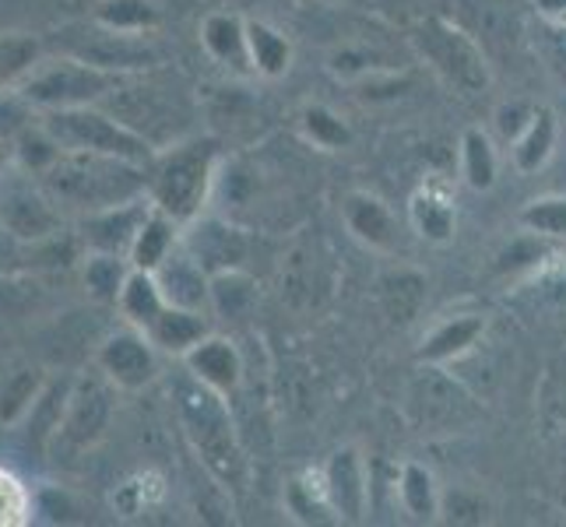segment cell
<instances>
[{
  "label": "cell",
  "instance_id": "34",
  "mask_svg": "<svg viewBox=\"0 0 566 527\" xmlns=\"http://www.w3.org/2000/svg\"><path fill=\"white\" fill-rule=\"evenodd\" d=\"M258 303V282L243 267L211 275V309L226 320H247Z\"/></svg>",
  "mask_w": 566,
  "mask_h": 527
},
{
  "label": "cell",
  "instance_id": "9",
  "mask_svg": "<svg viewBox=\"0 0 566 527\" xmlns=\"http://www.w3.org/2000/svg\"><path fill=\"white\" fill-rule=\"evenodd\" d=\"M335 292V261L317 236H300L282 261V299L296 314L321 309Z\"/></svg>",
  "mask_w": 566,
  "mask_h": 527
},
{
  "label": "cell",
  "instance_id": "41",
  "mask_svg": "<svg viewBox=\"0 0 566 527\" xmlns=\"http://www.w3.org/2000/svg\"><path fill=\"white\" fill-rule=\"evenodd\" d=\"M61 145L53 141V134L46 127H25L22 134L14 138V155L32 176H39L43 169H50L56 159H61Z\"/></svg>",
  "mask_w": 566,
  "mask_h": 527
},
{
  "label": "cell",
  "instance_id": "8",
  "mask_svg": "<svg viewBox=\"0 0 566 527\" xmlns=\"http://www.w3.org/2000/svg\"><path fill=\"white\" fill-rule=\"evenodd\" d=\"M408 415L429 433H454L479 415V404L447 366L419 362V373L408 383Z\"/></svg>",
  "mask_w": 566,
  "mask_h": 527
},
{
  "label": "cell",
  "instance_id": "18",
  "mask_svg": "<svg viewBox=\"0 0 566 527\" xmlns=\"http://www.w3.org/2000/svg\"><path fill=\"white\" fill-rule=\"evenodd\" d=\"M374 296H377L380 314L395 327H405L422 314L426 296H429V278L412 264H395L377 275Z\"/></svg>",
  "mask_w": 566,
  "mask_h": 527
},
{
  "label": "cell",
  "instance_id": "26",
  "mask_svg": "<svg viewBox=\"0 0 566 527\" xmlns=\"http://www.w3.org/2000/svg\"><path fill=\"white\" fill-rule=\"evenodd\" d=\"M559 141V124H556V113L549 106H538L532 124L517 134V141H511V155H514V166L517 172H538L545 162L553 159Z\"/></svg>",
  "mask_w": 566,
  "mask_h": 527
},
{
  "label": "cell",
  "instance_id": "46",
  "mask_svg": "<svg viewBox=\"0 0 566 527\" xmlns=\"http://www.w3.org/2000/svg\"><path fill=\"white\" fill-rule=\"evenodd\" d=\"M542 61L549 67V74L559 85H566V29L563 25H549L545 22L542 32Z\"/></svg>",
  "mask_w": 566,
  "mask_h": 527
},
{
  "label": "cell",
  "instance_id": "3",
  "mask_svg": "<svg viewBox=\"0 0 566 527\" xmlns=\"http://www.w3.org/2000/svg\"><path fill=\"white\" fill-rule=\"evenodd\" d=\"M177 408H180V422L187 429L193 451H198L205 464V472L211 478H219L222 485H240L247 472V457H243L237 429H232L226 398L190 377L177 387Z\"/></svg>",
  "mask_w": 566,
  "mask_h": 527
},
{
  "label": "cell",
  "instance_id": "14",
  "mask_svg": "<svg viewBox=\"0 0 566 527\" xmlns=\"http://www.w3.org/2000/svg\"><path fill=\"white\" fill-rule=\"evenodd\" d=\"M321 472L327 485V499L338 514V524H359L366 517V503H369V478H366L363 454L356 446H338Z\"/></svg>",
  "mask_w": 566,
  "mask_h": 527
},
{
  "label": "cell",
  "instance_id": "12",
  "mask_svg": "<svg viewBox=\"0 0 566 527\" xmlns=\"http://www.w3.org/2000/svg\"><path fill=\"white\" fill-rule=\"evenodd\" d=\"M113 415V387L109 377H82L74 380L71 398H67V412H64V425L56 440L64 436L67 446L82 451V446H92L106 433Z\"/></svg>",
  "mask_w": 566,
  "mask_h": 527
},
{
  "label": "cell",
  "instance_id": "39",
  "mask_svg": "<svg viewBox=\"0 0 566 527\" xmlns=\"http://www.w3.org/2000/svg\"><path fill=\"white\" fill-rule=\"evenodd\" d=\"M39 390H43V373H39V369H18V373L0 387V422L11 425L18 419H25L32 401L39 398Z\"/></svg>",
  "mask_w": 566,
  "mask_h": 527
},
{
  "label": "cell",
  "instance_id": "32",
  "mask_svg": "<svg viewBox=\"0 0 566 527\" xmlns=\"http://www.w3.org/2000/svg\"><path fill=\"white\" fill-rule=\"evenodd\" d=\"M395 489L401 499V510L412 520H440V489H437V478L429 467H422L416 461L401 464Z\"/></svg>",
  "mask_w": 566,
  "mask_h": 527
},
{
  "label": "cell",
  "instance_id": "23",
  "mask_svg": "<svg viewBox=\"0 0 566 527\" xmlns=\"http://www.w3.org/2000/svg\"><path fill=\"white\" fill-rule=\"evenodd\" d=\"M145 335L151 338V345L159 351H169V356H187V351L198 345L201 338H208V317L205 309H184V306H166V314L155 320Z\"/></svg>",
  "mask_w": 566,
  "mask_h": 527
},
{
  "label": "cell",
  "instance_id": "51",
  "mask_svg": "<svg viewBox=\"0 0 566 527\" xmlns=\"http://www.w3.org/2000/svg\"><path fill=\"white\" fill-rule=\"evenodd\" d=\"M282 4H296V0H282Z\"/></svg>",
  "mask_w": 566,
  "mask_h": 527
},
{
  "label": "cell",
  "instance_id": "4",
  "mask_svg": "<svg viewBox=\"0 0 566 527\" xmlns=\"http://www.w3.org/2000/svg\"><path fill=\"white\" fill-rule=\"evenodd\" d=\"M412 46L419 61L433 71L443 85L461 95H479L493 85V71L482 46L461 25L447 22L440 14H429L412 29Z\"/></svg>",
  "mask_w": 566,
  "mask_h": 527
},
{
  "label": "cell",
  "instance_id": "47",
  "mask_svg": "<svg viewBox=\"0 0 566 527\" xmlns=\"http://www.w3.org/2000/svg\"><path fill=\"white\" fill-rule=\"evenodd\" d=\"M32 261V250L25 240H18L11 229L0 225V275H11V271L25 267Z\"/></svg>",
  "mask_w": 566,
  "mask_h": 527
},
{
  "label": "cell",
  "instance_id": "38",
  "mask_svg": "<svg viewBox=\"0 0 566 527\" xmlns=\"http://www.w3.org/2000/svg\"><path fill=\"white\" fill-rule=\"evenodd\" d=\"M490 517H493V503L485 499L479 489H468V485H454V489L440 493V520L443 524L479 527V524H490Z\"/></svg>",
  "mask_w": 566,
  "mask_h": 527
},
{
  "label": "cell",
  "instance_id": "44",
  "mask_svg": "<svg viewBox=\"0 0 566 527\" xmlns=\"http://www.w3.org/2000/svg\"><path fill=\"white\" fill-rule=\"evenodd\" d=\"M32 124V106L25 103L22 92H4L0 88V138H18Z\"/></svg>",
  "mask_w": 566,
  "mask_h": 527
},
{
  "label": "cell",
  "instance_id": "45",
  "mask_svg": "<svg viewBox=\"0 0 566 527\" xmlns=\"http://www.w3.org/2000/svg\"><path fill=\"white\" fill-rule=\"evenodd\" d=\"M535 109H538V106H532V103H521V99L496 106L493 120H496V130H500V138H503V141H517V134H521L524 127L532 124Z\"/></svg>",
  "mask_w": 566,
  "mask_h": 527
},
{
  "label": "cell",
  "instance_id": "13",
  "mask_svg": "<svg viewBox=\"0 0 566 527\" xmlns=\"http://www.w3.org/2000/svg\"><path fill=\"white\" fill-rule=\"evenodd\" d=\"M187 253L198 261L208 275H222V271H237L247 264L250 243L243 236V229H237L226 219H193L187 232Z\"/></svg>",
  "mask_w": 566,
  "mask_h": 527
},
{
  "label": "cell",
  "instance_id": "1",
  "mask_svg": "<svg viewBox=\"0 0 566 527\" xmlns=\"http://www.w3.org/2000/svg\"><path fill=\"white\" fill-rule=\"evenodd\" d=\"M39 180L56 204L77 208L85 214L148 198V166L99 151H61V159L39 172Z\"/></svg>",
  "mask_w": 566,
  "mask_h": 527
},
{
  "label": "cell",
  "instance_id": "49",
  "mask_svg": "<svg viewBox=\"0 0 566 527\" xmlns=\"http://www.w3.org/2000/svg\"><path fill=\"white\" fill-rule=\"evenodd\" d=\"M8 159H11V145H8V138H0V172H4Z\"/></svg>",
  "mask_w": 566,
  "mask_h": 527
},
{
  "label": "cell",
  "instance_id": "29",
  "mask_svg": "<svg viewBox=\"0 0 566 527\" xmlns=\"http://www.w3.org/2000/svg\"><path fill=\"white\" fill-rule=\"evenodd\" d=\"M247 43H250V67L261 77H282L292 67V39L275 25L250 18L247 22Z\"/></svg>",
  "mask_w": 566,
  "mask_h": 527
},
{
  "label": "cell",
  "instance_id": "33",
  "mask_svg": "<svg viewBox=\"0 0 566 527\" xmlns=\"http://www.w3.org/2000/svg\"><path fill=\"white\" fill-rule=\"evenodd\" d=\"M461 176L472 190H493L500 176V155L482 127H468L461 138Z\"/></svg>",
  "mask_w": 566,
  "mask_h": 527
},
{
  "label": "cell",
  "instance_id": "24",
  "mask_svg": "<svg viewBox=\"0 0 566 527\" xmlns=\"http://www.w3.org/2000/svg\"><path fill=\"white\" fill-rule=\"evenodd\" d=\"M71 377H61L53 383H43L39 398L29 408V446L35 454H46V446L56 440L64 425V412H67V398H71Z\"/></svg>",
  "mask_w": 566,
  "mask_h": 527
},
{
  "label": "cell",
  "instance_id": "37",
  "mask_svg": "<svg viewBox=\"0 0 566 527\" xmlns=\"http://www.w3.org/2000/svg\"><path fill=\"white\" fill-rule=\"evenodd\" d=\"M300 130H303V138L310 145L324 148V151L348 148V141H353V130H348V124L327 106H306L300 113Z\"/></svg>",
  "mask_w": 566,
  "mask_h": 527
},
{
  "label": "cell",
  "instance_id": "22",
  "mask_svg": "<svg viewBox=\"0 0 566 527\" xmlns=\"http://www.w3.org/2000/svg\"><path fill=\"white\" fill-rule=\"evenodd\" d=\"M201 43L219 64L232 67L237 74H253L250 67V43H247V22L232 11H214L201 25Z\"/></svg>",
  "mask_w": 566,
  "mask_h": 527
},
{
  "label": "cell",
  "instance_id": "6",
  "mask_svg": "<svg viewBox=\"0 0 566 527\" xmlns=\"http://www.w3.org/2000/svg\"><path fill=\"white\" fill-rule=\"evenodd\" d=\"M120 85V74L99 71L85 61H53L46 67H32L18 92L25 95L32 109H71V106H92Z\"/></svg>",
  "mask_w": 566,
  "mask_h": 527
},
{
  "label": "cell",
  "instance_id": "15",
  "mask_svg": "<svg viewBox=\"0 0 566 527\" xmlns=\"http://www.w3.org/2000/svg\"><path fill=\"white\" fill-rule=\"evenodd\" d=\"M74 56L77 61H85L99 71H109V74H127V71H145L159 61V53L151 46H145V39L130 35V32H116V29H106L99 25L88 39L74 46Z\"/></svg>",
  "mask_w": 566,
  "mask_h": 527
},
{
  "label": "cell",
  "instance_id": "31",
  "mask_svg": "<svg viewBox=\"0 0 566 527\" xmlns=\"http://www.w3.org/2000/svg\"><path fill=\"white\" fill-rule=\"evenodd\" d=\"M285 510L300 524H338L335 506L327 499L324 472H306L292 478L285 485Z\"/></svg>",
  "mask_w": 566,
  "mask_h": 527
},
{
  "label": "cell",
  "instance_id": "11",
  "mask_svg": "<svg viewBox=\"0 0 566 527\" xmlns=\"http://www.w3.org/2000/svg\"><path fill=\"white\" fill-rule=\"evenodd\" d=\"M155 348L151 338L138 327H127V330H113V335L99 345V369L103 377H109L113 387H124V390H142L145 383L155 380L159 373V359H155Z\"/></svg>",
  "mask_w": 566,
  "mask_h": 527
},
{
  "label": "cell",
  "instance_id": "17",
  "mask_svg": "<svg viewBox=\"0 0 566 527\" xmlns=\"http://www.w3.org/2000/svg\"><path fill=\"white\" fill-rule=\"evenodd\" d=\"M184 366L193 380H201L205 387H211L214 394L229 398L232 390L243 383V356L240 348L232 345L229 338H219V335H208L193 345L187 356H184Z\"/></svg>",
  "mask_w": 566,
  "mask_h": 527
},
{
  "label": "cell",
  "instance_id": "2",
  "mask_svg": "<svg viewBox=\"0 0 566 527\" xmlns=\"http://www.w3.org/2000/svg\"><path fill=\"white\" fill-rule=\"evenodd\" d=\"M222 148L214 138H187L155 155L148 166V198L180 225H190L214 193Z\"/></svg>",
  "mask_w": 566,
  "mask_h": 527
},
{
  "label": "cell",
  "instance_id": "28",
  "mask_svg": "<svg viewBox=\"0 0 566 527\" xmlns=\"http://www.w3.org/2000/svg\"><path fill=\"white\" fill-rule=\"evenodd\" d=\"M116 306H120V314L130 327L138 330H148L155 320H159L166 314V296H163V285L159 278L151 275V271H138L130 267V275L124 282V292L120 299H116Z\"/></svg>",
  "mask_w": 566,
  "mask_h": 527
},
{
  "label": "cell",
  "instance_id": "43",
  "mask_svg": "<svg viewBox=\"0 0 566 527\" xmlns=\"http://www.w3.org/2000/svg\"><path fill=\"white\" fill-rule=\"evenodd\" d=\"M29 520V493L11 472L0 467V527H14Z\"/></svg>",
  "mask_w": 566,
  "mask_h": 527
},
{
  "label": "cell",
  "instance_id": "42",
  "mask_svg": "<svg viewBox=\"0 0 566 527\" xmlns=\"http://www.w3.org/2000/svg\"><path fill=\"white\" fill-rule=\"evenodd\" d=\"M39 61V43L32 35H4L0 39V88L29 74Z\"/></svg>",
  "mask_w": 566,
  "mask_h": 527
},
{
  "label": "cell",
  "instance_id": "35",
  "mask_svg": "<svg viewBox=\"0 0 566 527\" xmlns=\"http://www.w3.org/2000/svg\"><path fill=\"white\" fill-rule=\"evenodd\" d=\"M130 275V261L120 253H92L85 261V288L92 299L116 303L124 292V282Z\"/></svg>",
  "mask_w": 566,
  "mask_h": 527
},
{
  "label": "cell",
  "instance_id": "25",
  "mask_svg": "<svg viewBox=\"0 0 566 527\" xmlns=\"http://www.w3.org/2000/svg\"><path fill=\"white\" fill-rule=\"evenodd\" d=\"M177 240H180V222L169 219L166 211H159V208L151 204V211L145 214L138 236H134V246L127 253L130 267L155 271V267H159L169 257L172 250H177Z\"/></svg>",
  "mask_w": 566,
  "mask_h": 527
},
{
  "label": "cell",
  "instance_id": "5",
  "mask_svg": "<svg viewBox=\"0 0 566 527\" xmlns=\"http://www.w3.org/2000/svg\"><path fill=\"white\" fill-rule=\"evenodd\" d=\"M43 127L53 134V141L64 151H99L113 159H127L138 166H151L155 148L138 138L130 127H124L113 113L92 109V106H71V109H50Z\"/></svg>",
  "mask_w": 566,
  "mask_h": 527
},
{
  "label": "cell",
  "instance_id": "19",
  "mask_svg": "<svg viewBox=\"0 0 566 527\" xmlns=\"http://www.w3.org/2000/svg\"><path fill=\"white\" fill-rule=\"evenodd\" d=\"M482 338H485V317L482 314L447 317L422 338L416 359L429 362V366H451L464 356H472Z\"/></svg>",
  "mask_w": 566,
  "mask_h": 527
},
{
  "label": "cell",
  "instance_id": "30",
  "mask_svg": "<svg viewBox=\"0 0 566 527\" xmlns=\"http://www.w3.org/2000/svg\"><path fill=\"white\" fill-rule=\"evenodd\" d=\"M408 219H412L416 232L429 243H451L454 229H458V211L451 204V198L433 187H422L412 204H408Z\"/></svg>",
  "mask_w": 566,
  "mask_h": 527
},
{
  "label": "cell",
  "instance_id": "16",
  "mask_svg": "<svg viewBox=\"0 0 566 527\" xmlns=\"http://www.w3.org/2000/svg\"><path fill=\"white\" fill-rule=\"evenodd\" d=\"M148 211L151 198H134L124 204L92 211L85 219V243L92 246V253H120V257H127Z\"/></svg>",
  "mask_w": 566,
  "mask_h": 527
},
{
  "label": "cell",
  "instance_id": "40",
  "mask_svg": "<svg viewBox=\"0 0 566 527\" xmlns=\"http://www.w3.org/2000/svg\"><path fill=\"white\" fill-rule=\"evenodd\" d=\"M521 229L538 232L545 240H566V198H538L521 211Z\"/></svg>",
  "mask_w": 566,
  "mask_h": 527
},
{
  "label": "cell",
  "instance_id": "27",
  "mask_svg": "<svg viewBox=\"0 0 566 527\" xmlns=\"http://www.w3.org/2000/svg\"><path fill=\"white\" fill-rule=\"evenodd\" d=\"M327 71L342 82H377V77L398 74L401 64L390 53L366 46V43H345L327 53Z\"/></svg>",
  "mask_w": 566,
  "mask_h": 527
},
{
  "label": "cell",
  "instance_id": "36",
  "mask_svg": "<svg viewBox=\"0 0 566 527\" xmlns=\"http://www.w3.org/2000/svg\"><path fill=\"white\" fill-rule=\"evenodd\" d=\"M95 22L116 32L145 35L159 25V8H155L151 0H103V4L95 8Z\"/></svg>",
  "mask_w": 566,
  "mask_h": 527
},
{
  "label": "cell",
  "instance_id": "21",
  "mask_svg": "<svg viewBox=\"0 0 566 527\" xmlns=\"http://www.w3.org/2000/svg\"><path fill=\"white\" fill-rule=\"evenodd\" d=\"M151 275L159 278L169 306H184V309L211 306V275L190 257V253H169Z\"/></svg>",
  "mask_w": 566,
  "mask_h": 527
},
{
  "label": "cell",
  "instance_id": "50",
  "mask_svg": "<svg viewBox=\"0 0 566 527\" xmlns=\"http://www.w3.org/2000/svg\"><path fill=\"white\" fill-rule=\"evenodd\" d=\"M324 4H338V8H353V4H363V0H324Z\"/></svg>",
  "mask_w": 566,
  "mask_h": 527
},
{
  "label": "cell",
  "instance_id": "20",
  "mask_svg": "<svg viewBox=\"0 0 566 527\" xmlns=\"http://www.w3.org/2000/svg\"><path fill=\"white\" fill-rule=\"evenodd\" d=\"M342 219L348 225V232L369 250H395L398 246V222L390 208L374 198L366 190H353L342 201Z\"/></svg>",
  "mask_w": 566,
  "mask_h": 527
},
{
  "label": "cell",
  "instance_id": "10",
  "mask_svg": "<svg viewBox=\"0 0 566 527\" xmlns=\"http://www.w3.org/2000/svg\"><path fill=\"white\" fill-rule=\"evenodd\" d=\"M46 187H32L22 176L0 172V225L25 243H46L61 232V214Z\"/></svg>",
  "mask_w": 566,
  "mask_h": 527
},
{
  "label": "cell",
  "instance_id": "7",
  "mask_svg": "<svg viewBox=\"0 0 566 527\" xmlns=\"http://www.w3.org/2000/svg\"><path fill=\"white\" fill-rule=\"evenodd\" d=\"M106 103L113 106V116L124 127H130L138 138H145L151 148L177 145L180 130L187 127V106L177 92H166L159 85H116Z\"/></svg>",
  "mask_w": 566,
  "mask_h": 527
},
{
  "label": "cell",
  "instance_id": "48",
  "mask_svg": "<svg viewBox=\"0 0 566 527\" xmlns=\"http://www.w3.org/2000/svg\"><path fill=\"white\" fill-rule=\"evenodd\" d=\"M535 11L549 25H563L566 29V0H535Z\"/></svg>",
  "mask_w": 566,
  "mask_h": 527
}]
</instances>
